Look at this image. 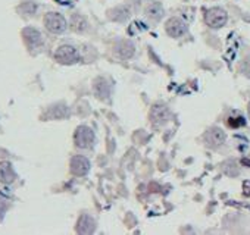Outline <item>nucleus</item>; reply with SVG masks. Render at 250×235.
<instances>
[{
  "label": "nucleus",
  "instance_id": "obj_1",
  "mask_svg": "<svg viewBox=\"0 0 250 235\" xmlns=\"http://www.w3.org/2000/svg\"><path fill=\"white\" fill-rule=\"evenodd\" d=\"M44 25L46 28L53 34H61L66 30V21L61 14L50 12L44 17Z\"/></svg>",
  "mask_w": 250,
  "mask_h": 235
},
{
  "label": "nucleus",
  "instance_id": "obj_2",
  "mask_svg": "<svg viewBox=\"0 0 250 235\" xmlns=\"http://www.w3.org/2000/svg\"><path fill=\"white\" fill-rule=\"evenodd\" d=\"M74 141L75 146L80 149H88L93 146L94 143V134L91 131V128L88 127H78L75 134H74Z\"/></svg>",
  "mask_w": 250,
  "mask_h": 235
},
{
  "label": "nucleus",
  "instance_id": "obj_3",
  "mask_svg": "<svg viewBox=\"0 0 250 235\" xmlns=\"http://www.w3.org/2000/svg\"><path fill=\"white\" fill-rule=\"evenodd\" d=\"M205 21L210 28H221L227 22V12L221 8H212L206 12Z\"/></svg>",
  "mask_w": 250,
  "mask_h": 235
},
{
  "label": "nucleus",
  "instance_id": "obj_4",
  "mask_svg": "<svg viewBox=\"0 0 250 235\" xmlns=\"http://www.w3.org/2000/svg\"><path fill=\"white\" fill-rule=\"evenodd\" d=\"M55 59L59 62V63H63V65H71V63H75L78 62L80 56H78V52L75 47L72 46H61L56 53H55Z\"/></svg>",
  "mask_w": 250,
  "mask_h": 235
},
{
  "label": "nucleus",
  "instance_id": "obj_5",
  "mask_svg": "<svg viewBox=\"0 0 250 235\" xmlns=\"http://www.w3.org/2000/svg\"><path fill=\"white\" fill-rule=\"evenodd\" d=\"M150 118L155 125H164L169 118V110L165 104H155L152 107Z\"/></svg>",
  "mask_w": 250,
  "mask_h": 235
},
{
  "label": "nucleus",
  "instance_id": "obj_6",
  "mask_svg": "<svg viewBox=\"0 0 250 235\" xmlns=\"http://www.w3.org/2000/svg\"><path fill=\"white\" fill-rule=\"evenodd\" d=\"M90 171V162L84 156H75L71 160V172L77 176H83Z\"/></svg>",
  "mask_w": 250,
  "mask_h": 235
},
{
  "label": "nucleus",
  "instance_id": "obj_7",
  "mask_svg": "<svg viewBox=\"0 0 250 235\" xmlns=\"http://www.w3.org/2000/svg\"><path fill=\"white\" fill-rule=\"evenodd\" d=\"M205 141L209 147H219L225 141V134L221 128H210L205 134Z\"/></svg>",
  "mask_w": 250,
  "mask_h": 235
},
{
  "label": "nucleus",
  "instance_id": "obj_8",
  "mask_svg": "<svg viewBox=\"0 0 250 235\" xmlns=\"http://www.w3.org/2000/svg\"><path fill=\"white\" fill-rule=\"evenodd\" d=\"M22 36H24V40H25V43L28 44L30 49H37V47H40L43 44L42 34L34 28H25L22 31Z\"/></svg>",
  "mask_w": 250,
  "mask_h": 235
},
{
  "label": "nucleus",
  "instance_id": "obj_9",
  "mask_svg": "<svg viewBox=\"0 0 250 235\" xmlns=\"http://www.w3.org/2000/svg\"><path fill=\"white\" fill-rule=\"evenodd\" d=\"M165 28H167L168 36L175 37V39H177V37H181V36L186 33V24H184L181 20H178V18H171V20L167 22Z\"/></svg>",
  "mask_w": 250,
  "mask_h": 235
},
{
  "label": "nucleus",
  "instance_id": "obj_10",
  "mask_svg": "<svg viewBox=\"0 0 250 235\" xmlns=\"http://www.w3.org/2000/svg\"><path fill=\"white\" fill-rule=\"evenodd\" d=\"M96 229V222L91 216L88 215H83L77 223V232L80 234H93Z\"/></svg>",
  "mask_w": 250,
  "mask_h": 235
},
{
  "label": "nucleus",
  "instance_id": "obj_11",
  "mask_svg": "<svg viewBox=\"0 0 250 235\" xmlns=\"http://www.w3.org/2000/svg\"><path fill=\"white\" fill-rule=\"evenodd\" d=\"M15 171L9 162H0V182L11 184L15 181Z\"/></svg>",
  "mask_w": 250,
  "mask_h": 235
},
{
  "label": "nucleus",
  "instance_id": "obj_12",
  "mask_svg": "<svg viewBox=\"0 0 250 235\" xmlns=\"http://www.w3.org/2000/svg\"><path fill=\"white\" fill-rule=\"evenodd\" d=\"M107 17L112 21L124 22V21H127L130 18V11H128V8H125V6H118V8H113V9L107 11Z\"/></svg>",
  "mask_w": 250,
  "mask_h": 235
},
{
  "label": "nucleus",
  "instance_id": "obj_13",
  "mask_svg": "<svg viewBox=\"0 0 250 235\" xmlns=\"http://www.w3.org/2000/svg\"><path fill=\"white\" fill-rule=\"evenodd\" d=\"M145 14L147 18H150L152 21H159L164 17V8L159 2H152L146 6Z\"/></svg>",
  "mask_w": 250,
  "mask_h": 235
},
{
  "label": "nucleus",
  "instance_id": "obj_14",
  "mask_svg": "<svg viewBox=\"0 0 250 235\" xmlns=\"http://www.w3.org/2000/svg\"><path fill=\"white\" fill-rule=\"evenodd\" d=\"M134 52H136L134 44L131 41H128V40H124V41H121L118 44V53L124 59H130L134 55Z\"/></svg>",
  "mask_w": 250,
  "mask_h": 235
},
{
  "label": "nucleus",
  "instance_id": "obj_15",
  "mask_svg": "<svg viewBox=\"0 0 250 235\" xmlns=\"http://www.w3.org/2000/svg\"><path fill=\"white\" fill-rule=\"evenodd\" d=\"M71 27H72V30H74V31H77V33H83V31H85V30H87L88 22H87V20H85L84 17H81V15H74V17H72V20H71Z\"/></svg>",
  "mask_w": 250,
  "mask_h": 235
},
{
  "label": "nucleus",
  "instance_id": "obj_16",
  "mask_svg": "<svg viewBox=\"0 0 250 235\" xmlns=\"http://www.w3.org/2000/svg\"><path fill=\"white\" fill-rule=\"evenodd\" d=\"M96 94L100 97V98H106L109 96V87L107 84L104 82V79H97L96 82Z\"/></svg>",
  "mask_w": 250,
  "mask_h": 235
},
{
  "label": "nucleus",
  "instance_id": "obj_17",
  "mask_svg": "<svg viewBox=\"0 0 250 235\" xmlns=\"http://www.w3.org/2000/svg\"><path fill=\"white\" fill-rule=\"evenodd\" d=\"M228 125H229V127H232V128L241 127V125H244V118H241V116L229 118V119H228Z\"/></svg>",
  "mask_w": 250,
  "mask_h": 235
},
{
  "label": "nucleus",
  "instance_id": "obj_18",
  "mask_svg": "<svg viewBox=\"0 0 250 235\" xmlns=\"http://www.w3.org/2000/svg\"><path fill=\"white\" fill-rule=\"evenodd\" d=\"M5 210H6V203L2 198H0V216L5 213Z\"/></svg>",
  "mask_w": 250,
  "mask_h": 235
},
{
  "label": "nucleus",
  "instance_id": "obj_19",
  "mask_svg": "<svg viewBox=\"0 0 250 235\" xmlns=\"http://www.w3.org/2000/svg\"><path fill=\"white\" fill-rule=\"evenodd\" d=\"M58 3H61V5H69V3H72L74 0H56Z\"/></svg>",
  "mask_w": 250,
  "mask_h": 235
},
{
  "label": "nucleus",
  "instance_id": "obj_20",
  "mask_svg": "<svg viewBox=\"0 0 250 235\" xmlns=\"http://www.w3.org/2000/svg\"><path fill=\"white\" fill-rule=\"evenodd\" d=\"M249 116H250V103H249Z\"/></svg>",
  "mask_w": 250,
  "mask_h": 235
}]
</instances>
